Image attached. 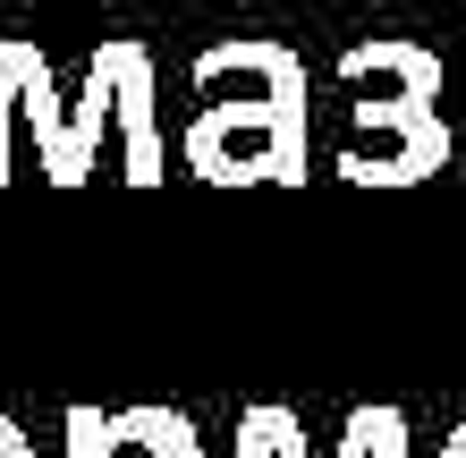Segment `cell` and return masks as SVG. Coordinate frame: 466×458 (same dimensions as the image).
<instances>
[{
  "label": "cell",
  "mask_w": 466,
  "mask_h": 458,
  "mask_svg": "<svg viewBox=\"0 0 466 458\" xmlns=\"http://www.w3.org/2000/svg\"><path fill=\"white\" fill-rule=\"evenodd\" d=\"M339 86H348V145H339L348 187H416L450 161L441 60L424 43H399V35L348 43Z\"/></svg>",
  "instance_id": "2"
},
{
  "label": "cell",
  "mask_w": 466,
  "mask_h": 458,
  "mask_svg": "<svg viewBox=\"0 0 466 458\" xmlns=\"http://www.w3.org/2000/svg\"><path fill=\"white\" fill-rule=\"evenodd\" d=\"M441 458H466V424H458V433H450V442H441Z\"/></svg>",
  "instance_id": "6"
},
{
  "label": "cell",
  "mask_w": 466,
  "mask_h": 458,
  "mask_svg": "<svg viewBox=\"0 0 466 458\" xmlns=\"http://www.w3.org/2000/svg\"><path fill=\"white\" fill-rule=\"evenodd\" d=\"M390 424H407V416L399 408H356L348 433H339V458H373ZM238 458H306V424L289 408H246L238 416Z\"/></svg>",
  "instance_id": "3"
},
{
  "label": "cell",
  "mask_w": 466,
  "mask_h": 458,
  "mask_svg": "<svg viewBox=\"0 0 466 458\" xmlns=\"http://www.w3.org/2000/svg\"><path fill=\"white\" fill-rule=\"evenodd\" d=\"M0 458H35V450H25V442L9 433V424H0Z\"/></svg>",
  "instance_id": "5"
},
{
  "label": "cell",
  "mask_w": 466,
  "mask_h": 458,
  "mask_svg": "<svg viewBox=\"0 0 466 458\" xmlns=\"http://www.w3.org/2000/svg\"><path fill=\"white\" fill-rule=\"evenodd\" d=\"M187 170L212 187H297L306 178V60L289 43L238 35L196 60Z\"/></svg>",
  "instance_id": "1"
},
{
  "label": "cell",
  "mask_w": 466,
  "mask_h": 458,
  "mask_svg": "<svg viewBox=\"0 0 466 458\" xmlns=\"http://www.w3.org/2000/svg\"><path fill=\"white\" fill-rule=\"evenodd\" d=\"M94 458H204V442L178 408H127L94 424Z\"/></svg>",
  "instance_id": "4"
}]
</instances>
